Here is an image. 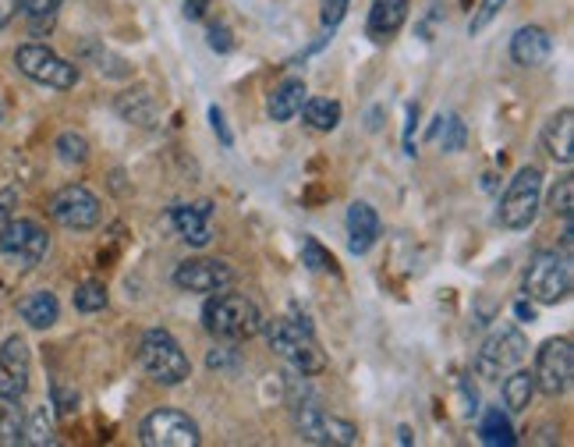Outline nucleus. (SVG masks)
Returning <instances> with one entry per match:
<instances>
[{"label": "nucleus", "instance_id": "obj_1", "mask_svg": "<svg viewBox=\"0 0 574 447\" xmlns=\"http://www.w3.org/2000/svg\"><path fill=\"white\" fill-rule=\"evenodd\" d=\"M202 327L217 341H249L263 327L256 302L249 295H234V291H213L202 306Z\"/></svg>", "mask_w": 574, "mask_h": 447}, {"label": "nucleus", "instance_id": "obj_2", "mask_svg": "<svg viewBox=\"0 0 574 447\" xmlns=\"http://www.w3.org/2000/svg\"><path fill=\"white\" fill-rule=\"evenodd\" d=\"M270 341V348L295 369L298 377H316L326 369V355L319 348V341L312 338V327L309 323H298V320H287V316H277V320L263 323L259 327Z\"/></svg>", "mask_w": 574, "mask_h": 447}, {"label": "nucleus", "instance_id": "obj_3", "mask_svg": "<svg viewBox=\"0 0 574 447\" xmlns=\"http://www.w3.org/2000/svg\"><path fill=\"white\" fill-rule=\"evenodd\" d=\"M139 362L142 369H146V377L163 387H178L192 377V362L181 352V345L174 341L171 330H160V327L146 330L139 345Z\"/></svg>", "mask_w": 574, "mask_h": 447}, {"label": "nucleus", "instance_id": "obj_4", "mask_svg": "<svg viewBox=\"0 0 574 447\" xmlns=\"http://www.w3.org/2000/svg\"><path fill=\"white\" fill-rule=\"evenodd\" d=\"M525 295L539 306H557L571 295V259H567V252L539 249L528 259Z\"/></svg>", "mask_w": 574, "mask_h": 447}, {"label": "nucleus", "instance_id": "obj_5", "mask_svg": "<svg viewBox=\"0 0 574 447\" xmlns=\"http://www.w3.org/2000/svg\"><path fill=\"white\" fill-rule=\"evenodd\" d=\"M539 206H543V171L536 164H528L514 174L504 199H500V224L507 231L532 228L539 217Z\"/></svg>", "mask_w": 574, "mask_h": 447}, {"label": "nucleus", "instance_id": "obj_6", "mask_svg": "<svg viewBox=\"0 0 574 447\" xmlns=\"http://www.w3.org/2000/svg\"><path fill=\"white\" fill-rule=\"evenodd\" d=\"M528 355V338L521 334V327L507 323V327L493 330L482 348L475 352V377L479 380H504L511 369H518Z\"/></svg>", "mask_w": 574, "mask_h": 447}, {"label": "nucleus", "instance_id": "obj_7", "mask_svg": "<svg viewBox=\"0 0 574 447\" xmlns=\"http://www.w3.org/2000/svg\"><path fill=\"white\" fill-rule=\"evenodd\" d=\"M15 64L18 71H22L25 79L39 82V86L47 89H75L78 82V68L71 61H64L61 54H54L50 47H43V43H22V47L15 50Z\"/></svg>", "mask_w": 574, "mask_h": 447}, {"label": "nucleus", "instance_id": "obj_8", "mask_svg": "<svg viewBox=\"0 0 574 447\" xmlns=\"http://www.w3.org/2000/svg\"><path fill=\"white\" fill-rule=\"evenodd\" d=\"M536 391L546 398H560L571 391L574 380V345L571 338H550L536 352V369H532Z\"/></svg>", "mask_w": 574, "mask_h": 447}, {"label": "nucleus", "instance_id": "obj_9", "mask_svg": "<svg viewBox=\"0 0 574 447\" xmlns=\"http://www.w3.org/2000/svg\"><path fill=\"white\" fill-rule=\"evenodd\" d=\"M295 426L302 433L305 444H323V447H351L358 444V426L348 419H337L330 412H323L319 405H295Z\"/></svg>", "mask_w": 574, "mask_h": 447}, {"label": "nucleus", "instance_id": "obj_10", "mask_svg": "<svg viewBox=\"0 0 574 447\" xmlns=\"http://www.w3.org/2000/svg\"><path fill=\"white\" fill-rule=\"evenodd\" d=\"M0 252L18 263L22 270L39 267L50 252V238L47 231L39 228L36 220H15L11 217L8 224H0Z\"/></svg>", "mask_w": 574, "mask_h": 447}, {"label": "nucleus", "instance_id": "obj_11", "mask_svg": "<svg viewBox=\"0 0 574 447\" xmlns=\"http://www.w3.org/2000/svg\"><path fill=\"white\" fill-rule=\"evenodd\" d=\"M139 440L146 447H195L199 444V426L178 412V408H156L142 419Z\"/></svg>", "mask_w": 574, "mask_h": 447}, {"label": "nucleus", "instance_id": "obj_12", "mask_svg": "<svg viewBox=\"0 0 574 447\" xmlns=\"http://www.w3.org/2000/svg\"><path fill=\"white\" fill-rule=\"evenodd\" d=\"M50 217L68 231H93L103 220V206L86 185H64L50 199Z\"/></svg>", "mask_w": 574, "mask_h": 447}, {"label": "nucleus", "instance_id": "obj_13", "mask_svg": "<svg viewBox=\"0 0 574 447\" xmlns=\"http://www.w3.org/2000/svg\"><path fill=\"white\" fill-rule=\"evenodd\" d=\"M174 284L188 295H213V291H224L234 284V270L224 259H185L174 267Z\"/></svg>", "mask_w": 574, "mask_h": 447}, {"label": "nucleus", "instance_id": "obj_14", "mask_svg": "<svg viewBox=\"0 0 574 447\" xmlns=\"http://www.w3.org/2000/svg\"><path fill=\"white\" fill-rule=\"evenodd\" d=\"M29 377H32V355L25 338L11 334L4 345H0V401H22L29 391Z\"/></svg>", "mask_w": 574, "mask_h": 447}, {"label": "nucleus", "instance_id": "obj_15", "mask_svg": "<svg viewBox=\"0 0 574 447\" xmlns=\"http://www.w3.org/2000/svg\"><path fill=\"white\" fill-rule=\"evenodd\" d=\"M553 54V36L543 25H521L511 36V61L518 68H539Z\"/></svg>", "mask_w": 574, "mask_h": 447}, {"label": "nucleus", "instance_id": "obj_16", "mask_svg": "<svg viewBox=\"0 0 574 447\" xmlns=\"http://www.w3.org/2000/svg\"><path fill=\"white\" fill-rule=\"evenodd\" d=\"M210 213H213L210 203L171 206V224H174V231H178L181 242L195 245V249L210 245V238H213V231H210Z\"/></svg>", "mask_w": 574, "mask_h": 447}, {"label": "nucleus", "instance_id": "obj_17", "mask_svg": "<svg viewBox=\"0 0 574 447\" xmlns=\"http://www.w3.org/2000/svg\"><path fill=\"white\" fill-rule=\"evenodd\" d=\"M344 224H348V249L355 252V256H365V252L380 242V231H383L380 213H376L369 203H351Z\"/></svg>", "mask_w": 574, "mask_h": 447}, {"label": "nucleus", "instance_id": "obj_18", "mask_svg": "<svg viewBox=\"0 0 574 447\" xmlns=\"http://www.w3.org/2000/svg\"><path fill=\"white\" fill-rule=\"evenodd\" d=\"M404 22H408V0H373L365 32H369V40L383 47V43H390L401 32Z\"/></svg>", "mask_w": 574, "mask_h": 447}, {"label": "nucleus", "instance_id": "obj_19", "mask_svg": "<svg viewBox=\"0 0 574 447\" xmlns=\"http://www.w3.org/2000/svg\"><path fill=\"white\" fill-rule=\"evenodd\" d=\"M543 146L550 153V160H557L560 167H571L574 160V110L564 107L560 114H553L550 125L543 128Z\"/></svg>", "mask_w": 574, "mask_h": 447}, {"label": "nucleus", "instance_id": "obj_20", "mask_svg": "<svg viewBox=\"0 0 574 447\" xmlns=\"http://www.w3.org/2000/svg\"><path fill=\"white\" fill-rule=\"evenodd\" d=\"M114 110L128 125L139 128H156L160 125V107H156V96L149 89H128L114 100Z\"/></svg>", "mask_w": 574, "mask_h": 447}, {"label": "nucleus", "instance_id": "obj_21", "mask_svg": "<svg viewBox=\"0 0 574 447\" xmlns=\"http://www.w3.org/2000/svg\"><path fill=\"white\" fill-rule=\"evenodd\" d=\"M18 313H22V320L32 330H50L57 323V316H61V302H57L54 291H32V295L22 298Z\"/></svg>", "mask_w": 574, "mask_h": 447}, {"label": "nucleus", "instance_id": "obj_22", "mask_svg": "<svg viewBox=\"0 0 574 447\" xmlns=\"http://www.w3.org/2000/svg\"><path fill=\"white\" fill-rule=\"evenodd\" d=\"M305 96H309V89H305L302 79L280 82V86L270 93V100H266V114H270L273 121H291L298 110H302Z\"/></svg>", "mask_w": 574, "mask_h": 447}, {"label": "nucleus", "instance_id": "obj_23", "mask_svg": "<svg viewBox=\"0 0 574 447\" xmlns=\"http://www.w3.org/2000/svg\"><path fill=\"white\" fill-rule=\"evenodd\" d=\"M305 118V125L316 128V132H334L337 125H341V103L330 100V96H305L302 110H298Z\"/></svg>", "mask_w": 574, "mask_h": 447}, {"label": "nucleus", "instance_id": "obj_24", "mask_svg": "<svg viewBox=\"0 0 574 447\" xmlns=\"http://www.w3.org/2000/svg\"><path fill=\"white\" fill-rule=\"evenodd\" d=\"M532 398H536V380H532V373L528 369H511L504 377V405L511 416H521L528 405H532Z\"/></svg>", "mask_w": 574, "mask_h": 447}, {"label": "nucleus", "instance_id": "obj_25", "mask_svg": "<svg viewBox=\"0 0 574 447\" xmlns=\"http://www.w3.org/2000/svg\"><path fill=\"white\" fill-rule=\"evenodd\" d=\"M22 444L29 447H50L57 444L54 437V416H50L47 408H32L29 416L22 423Z\"/></svg>", "mask_w": 574, "mask_h": 447}, {"label": "nucleus", "instance_id": "obj_26", "mask_svg": "<svg viewBox=\"0 0 574 447\" xmlns=\"http://www.w3.org/2000/svg\"><path fill=\"white\" fill-rule=\"evenodd\" d=\"M479 437H482V444H493V447H511L514 440V430H511V423H507V416L500 412V408H489L486 416H482V423H479Z\"/></svg>", "mask_w": 574, "mask_h": 447}, {"label": "nucleus", "instance_id": "obj_27", "mask_svg": "<svg viewBox=\"0 0 574 447\" xmlns=\"http://www.w3.org/2000/svg\"><path fill=\"white\" fill-rule=\"evenodd\" d=\"M22 423H25V412H22V401H0V444H22Z\"/></svg>", "mask_w": 574, "mask_h": 447}, {"label": "nucleus", "instance_id": "obj_28", "mask_svg": "<svg viewBox=\"0 0 574 447\" xmlns=\"http://www.w3.org/2000/svg\"><path fill=\"white\" fill-rule=\"evenodd\" d=\"M86 57L96 61V68H100L103 75H110V79H132V64H128L125 57L110 54V50L100 47V43H86Z\"/></svg>", "mask_w": 574, "mask_h": 447}, {"label": "nucleus", "instance_id": "obj_29", "mask_svg": "<svg viewBox=\"0 0 574 447\" xmlns=\"http://www.w3.org/2000/svg\"><path fill=\"white\" fill-rule=\"evenodd\" d=\"M75 309L78 313H103L107 309V288L100 281H86L75 288Z\"/></svg>", "mask_w": 574, "mask_h": 447}, {"label": "nucleus", "instance_id": "obj_30", "mask_svg": "<svg viewBox=\"0 0 574 447\" xmlns=\"http://www.w3.org/2000/svg\"><path fill=\"white\" fill-rule=\"evenodd\" d=\"M57 157H61L64 164H86V160H89L86 135H78V132H61V135H57Z\"/></svg>", "mask_w": 574, "mask_h": 447}, {"label": "nucleus", "instance_id": "obj_31", "mask_svg": "<svg viewBox=\"0 0 574 447\" xmlns=\"http://www.w3.org/2000/svg\"><path fill=\"white\" fill-rule=\"evenodd\" d=\"M302 259H305V267L316 270V274H337V259L330 256V252H326L323 245L316 242V238H305Z\"/></svg>", "mask_w": 574, "mask_h": 447}, {"label": "nucleus", "instance_id": "obj_32", "mask_svg": "<svg viewBox=\"0 0 574 447\" xmlns=\"http://www.w3.org/2000/svg\"><path fill=\"white\" fill-rule=\"evenodd\" d=\"M440 125H443V132H440L443 153H461V149H465V142H468V132H465V125H461V118H458V114H450L447 121L440 118Z\"/></svg>", "mask_w": 574, "mask_h": 447}, {"label": "nucleus", "instance_id": "obj_33", "mask_svg": "<svg viewBox=\"0 0 574 447\" xmlns=\"http://www.w3.org/2000/svg\"><path fill=\"white\" fill-rule=\"evenodd\" d=\"M550 210L553 213H560V217H571V210H574V178H560L557 185H553V192H550Z\"/></svg>", "mask_w": 574, "mask_h": 447}, {"label": "nucleus", "instance_id": "obj_34", "mask_svg": "<svg viewBox=\"0 0 574 447\" xmlns=\"http://www.w3.org/2000/svg\"><path fill=\"white\" fill-rule=\"evenodd\" d=\"M61 4L64 0H18V11H25L32 22H50Z\"/></svg>", "mask_w": 574, "mask_h": 447}, {"label": "nucleus", "instance_id": "obj_35", "mask_svg": "<svg viewBox=\"0 0 574 447\" xmlns=\"http://www.w3.org/2000/svg\"><path fill=\"white\" fill-rule=\"evenodd\" d=\"M504 4H507V0H482L479 11H475V18H472V25H468V29H472V36H479V32L500 15V8H504Z\"/></svg>", "mask_w": 574, "mask_h": 447}, {"label": "nucleus", "instance_id": "obj_36", "mask_svg": "<svg viewBox=\"0 0 574 447\" xmlns=\"http://www.w3.org/2000/svg\"><path fill=\"white\" fill-rule=\"evenodd\" d=\"M348 4H351V0H323L319 22H323L326 29H337V25L344 22V15H348Z\"/></svg>", "mask_w": 574, "mask_h": 447}, {"label": "nucleus", "instance_id": "obj_37", "mask_svg": "<svg viewBox=\"0 0 574 447\" xmlns=\"http://www.w3.org/2000/svg\"><path fill=\"white\" fill-rule=\"evenodd\" d=\"M54 408H57V416H71L75 412V405H78V394L71 391V387H64L61 380H54Z\"/></svg>", "mask_w": 574, "mask_h": 447}, {"label": "nucleus", "instance_id": "obj_38", "mask_svg": "<svg viewBox=\"0 0 574 447\" xmlns=\"http://www.w3.org/2000/svg\"><path fill=\"white\" fill-rule=\"evenodd\" d=\"M210 47L217 50V54H231L234 40H231V29H227V25H210Z\"/></svg>", "mask_w": 574, "mask_h": 447}, {"label": "nucleus", "instance_id": "obj_39", "mask_svg": "<svg viewBox=\"0 0 574 447\" xmlns=\"http://www.w3.org/2000/svg\"><path fill=\"white\" fill-rule=\"evenodd\" d=\"M415 125H419V103H408V125H404V153L415 157Z\"/></svg>", "mask_w": 574, "mask_h": 447}, {"label": "nucleus", "instance_id": "obj_40", "mask_svg": "<svg viewBox=\"0 0 574 447\" xmlns=\"http://www.w3.org/2000/svg\"><path fill=\"white\" fill-rule=\"evenodd\" d=\"M234 348H227V345H217V348H210V355H206V366L210 369H227V366H234Z\"/></svg>", "mask_w": 574, "mask_h": 447}, {"label": "nucleus", "instance_id": "obj_41", "mask_svg": "<svg viewBox=\"0 0 574 447\" xmlns=\"http://www.w3.org/2000/svg\"><path fill=\"white\" fill-rule=\"evenodd\" d=\"M15 210H18V189L11 185V189L0 192V224H8L15 217Z\"/></svg>", "mask_w": 574, "mask_h": 447}, {"label": "nucleus", "instance_id": "obj_42", "mask_svg": "<svg viewBox=\"0 0 574 447\" xmlns=\"http://www.w3.org/2000/svg\"><path fill=\"white\" fill-rule=\"evenodd\" d=\"M210 125H213V132L220 135V142H224V146H231V132H227V121H224V110L220 107H210Z\"/></svg>", "mask_w": 574, "mask_h": 447}, {"label": "nucleus", "instance_id": "obj_43", "mask_svg": "<svg viewBox=\"0 0 574 447\" xmlns=\"http://www.w3.org/2000/svg\"><path fill=\"white\" fill-rule=\"evenodd\" d=\"M206 8H210V0H185V18L199 22V18L206 15Z\"/></svg>", "mask_w": 574, "mask_h": 447}, {"label": "nucleus", "instance_id": "obj_44", "mask_svg": "<svg viewBox=\"0 0 574 447\" xmlns=\"http://www.w3.org/2000/svg\"><path fill=\"white\" fill-rule=\"evenodd\" d=\"M18 15V0H0V29L11 25V18Z\"/></svg>", "mask_w": 574, "mask_h": 447}, {"label": "nucleus", "instance_id": "obj_45", "mask_svg": "<svg viewBox=\"0 0 574 447\" xmlns=\"http://www.w3.org/2000/svg\"><path fill=\"white\" fill-rule=\"evenodd\" d=\"M514 313H518V320H528V323L536 320V309L528 306V302H518V306H514Z\"/></svg>", "mask_w": 574, "mask_h": 447}, {"label": "nucleus", "instance_id": "obj_46", "mask_svg": "<svg viewBox=\"0 0 574 447\" xmlns=\"http://www.w3.org/2000/svg\"><path fill=\"white\" fill-rule=\"evenodd\" d=\"M0 121H4V96H0Z\"/></svg>", "mask_w": 574, "mask_h": 447}]
</instances>
